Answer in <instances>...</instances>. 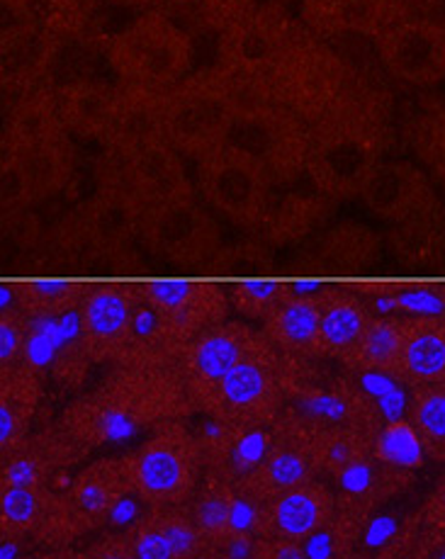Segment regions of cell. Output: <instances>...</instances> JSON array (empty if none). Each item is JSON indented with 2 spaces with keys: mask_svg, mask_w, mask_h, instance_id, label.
I'll return each instance as SVG.
<instances>
[{
  "mask_svg": "<svg viewBox=\"0 0 445 559\" xmlns=\"http://www.w3.org/2000/svg\"><path fill=\"white\" fill-rule=\"evenodd\" d=\"M198 414L176 365H115L101 386L63 408L59 426L91 453Z\"/></svg>",
  "mask_w": 445,
  "mask_h": 559,
  "instance_id": "1",
  "label": "cell"
},
{
  "mask_svg": "<svg viewBox=\"0 0 445 559\" xmlns=\"http://www.w3.org/2000/svg\"><path fill=\"white\" fill-rule=\"evenodd\" d=\"M393 146V105L365 88L309 127L307 178L329 200L361 198L373 170Z\"/></svg>",
  "mask_w": 445,
  "mask_h": 559,
  "instance_id": "2",
  "label": "cell"
},
{
  "mask_svg": "<svg viewBox=\"0 0 445 559\" xmlns=\"http://www.w3.org/2000/svg\"><path fill=\"white\" fill-rule=\"evenodd\" d=\"M365 83L327 39L302 29L270 73L264 98L276 100L309 127L339 110Z\"/></svg>",
  "mask_w": 445,
  "mask_h": 559,
  "instance_id": "3",
  "label": "cell"
},
{
  "mask_svg": "<svg viewBox=\"0 0 445 559\" xmlns=\"http://www.w3.org/2000/svg\"><path fill=\"white\" fill-rule=\"evenodd\" d=\"M248 95L220 67L192 71L164 93L166 142L186 158L200 160L230 142L236 115Z\"/></svg>",
  "mask_w": 445,
  "mask_h": 559,
  "instance_id": "4",
  "label": "cell"
},
{
  "mask_svg": "<svg viewBox=\"0 0 445 559\" xmlns=\"http://www.w3.org/2000/svg\"><path fill=\"white\" fill-rule=\"evenodd\" d=\"M195 47L186 29L166 13L149 10L107 47V63L119 85L151 93H168L192 73Z\"/></svg>",
  "mask_w": 445,
  "mask_h": 559,
  "instance_id": "5",
  "label": "cell"
},
{
  "mask_svg": "<svg viewBox=\"0 0 445 559\" xmlns=\"http://www.w3.org/2000/svg\"><path fill=\"white\" fill-rule=\"evenodd\" d=\"M122 460L132 493L149 509L188 503L208 472L202 448L188 418L156 428L137 450L122 455Z\"/></svg>",
  "mask_w": 445,
  "mask_h": 559,
  "instance_id": "6",
  "label": "cell"
},
{
  "mask_svg": "<svg viewBox=\"0 0 445 559\" xmlns=\"http://www.w3.org/2000/svg\"><path fill=\"white\" fill-rule=\"evenodd\" d=\"M292 365L295 358L264 338L204 396L198 412L230 426H273L290 404Z\"/></svg>",
  "mask_w": 445,
  "mask_h": 559,
  "instance_id": "7",
  "label": "cell"
},
{
  "mask_svg": "<svg viewBox=\"0 0 445 559\" xmlns=\"http://www.w3.org/2000/svg\"><path fill=\"white\" fill-rule=\"evenodd\" d=\"M144 204L127 190L97 182V190L83 200L59 229L63 253L73 261L115 263L132 253L141 239Z\"/></svg>",
  "mask_w": 445,
  "mask_h": 559,
  "instance_id": "8",
  "label": "cell"
},
{
  "mask_svg": "<svg viewBox=\"0 0 445 559\" xmlns=\"http://www.w3.org/2000/svg\"><path fill=\"white\" fill-rule=\"evenodd\" d=\"M266 170L273 186H292L307 176L309 124L270 98H246L230 142Z\"/></svg>",
  "mask_w": 445,
  "mask_h": 559,
  "instance_id": "9",
  "label": "cell"
},
{
  "mask_svg": "<svg viewBox=\"0 0 445 559\" xmlns=\"http://www.w3.org/2000/svg\"><path fill=\"white\" fill-rule=\"evenodd\" d=\"M202 202L246 229H260L273 204V180L242 148L224 144L198 160Z\"/></svg>",
  "mask_w": 445,
  "mask_h": 559,
  "instance_id": "10",
  "label": "cell"
},
{
  "mask_svg": "<svg viewBox=\"0 0 445 559\" xmlns=\"http://www.w3.org/2000/svg\"><path fill=\"white\" fill-rule=\"evenodd\" d=\"M305 29L302 20L276 13L216 32V67L242 85L248 98H264L270 73Z\"/></svg>",
  "mask_w": 445,
  "mask_h": 559,
  "instance_id": "11",
  "label": "cell"
},
{
  "mask_svg": "<svg viewBox=\"0 0 445 559\" xmlns=\"http://www.w3.org/2000/svg\"><path fill=\"white\" fill-rule=\"evenodd\" d=\"M139 241L151 255L180 267L210 265L222 253L220 222L195 195L147 207Z\"/></svg>",
  "mask_w": 445,
  "mask_h": 559,
  "instance_id": "12",
  "label": "cell"
},
{
  "mask_svg": "<svg viewBox=\"0 0 445 559\" xmlns=\"http://www.w3.org/2000/svg\"><path fill=\"white\" fill-rule=\"evenodd\" d=\"M75 176L71 136L27 152H3L0 158V204L3 214L30 210L61 195Z\"/></svg>",
  "mask_w": 445,
  "mask_h": 559,
  "instance_id": "13",
  "label": "cell"
},
{
  "mask_svg": "<svg viewBox=\"0 0 445 559\" xmlns=\"http://www.w3.org/2000/svg\"><path fill=\"white\" fill-rule=\"evenodd\" d=\"M273 445L254 475H248L238 487L251 491L256 499L270 501L302 484L321 477L317 453H314L312 424L288 406L273 424Z\"/></svg>",
  "mask_w": 445,
  "mask_h": 559,
  "instance_id": "14",
  "label": "cell"
},
{
  "mask_svg": "<svg viewBox=\"0 0 445 559\" xmlns=\"http://www.w3.org/2000/svg\"><path fill=\"white\" fill-rule=\"evenodd\" d=\"M97 182L117 186L134 195L144 207L195 195L188 178L186 156L168 142L141 148L134 154H107Z\"/></svg>",
  "mask_w": 445,
  "mask_h": 559,
  "instance_id": "15",
  "label": "cell"
},
{
  "mask_svg": "<svg viewBox=\"0 0 445 559\" xmlns=\"http://www.w3.org/2000/svg\"><path fill=\"white\" fill-rule=\"evenodd\" d=\"M379 63L389 76L409 85H438L445 81V23L409 15L389 25L375 39Z\"/></svg>",
  "mask_w": 445,
  "mask_h": 559,
  "instance_id": "16",
  "label": "cell"
},
{
  "mask_svg": "<svg viewBox=\"0 0 445 559\" xmlns=\"http://www.w3.org/2000/svg\"><path fill=\"white\" fill-rule=\"evenodd\" d=\"M141 302L156 309L183 346L230 314V295L226 289L208 280H147L137 283Z\"/></svg>",
  "mask_w": 445,
  "mask_h": 559,
  "instance_id": "17",
  "label": "cell"
},
{
  "mask_svg": "<svg viewBox=\"0 0 445 559\" xmlns=\"http://www.w3.org/2000/svg\"><path fill=\"white\" fill-rule=\"evenodd\" d=\"M264 338V331L242 324V321H222L195 336L176 360V368L188 384L195 406Z\"/></svg>",
  "mask_w": 445,
  "mask_h": 559,
  "instance_id": "18",
  "label": "cell"
},
{
  "mask_svg": "<svg viewBox=\"0 0 445 559\" xmlns=\"http://www.w3.org/2000/svg\"><path fill=\"white\" fill-rule=\"evenodd\" d=\"M0 533L45 550H63L79 540L63 491L54 487H0Z\"/></svg>",
  "mask_w": 445,
  "mask_h": 559,
  "instance_id": "19",
  "label": "cell"
},
{
  "mask_svg": "<svg viewBox=\"0 0 445 559\" xmlns=\"http://www.w3.org/2000/svg\"><path fill=\"white\" fill-rule=\"evenodd\" d=\"M137 307V283L89 285L79 305V341L85 356L93 362H117Z\"/></svg>",
  "mask_w": 445,
  "mask_h": 559,
  "instance_id": "20",
  "label": "cell"
},
{
  "mask_svg": "<svg viewBox=\"0 0 445 559\" xmlns=\"http://www.w3.org/2000/svg\"><path fill=\"white\" fill-rule=\"evenodd\" d=\"M67 39L47 29L3 23L0 32V83L5 98H15L37 88L54 85L59 53Z\"/></svg>",
  "mask_w": 445,
  "mask_h": 559,
  "instance_id": "21",
  "label": "cell"
},
{
  "mask_svg": "<svg viewBox=\"0 0 445 559\" xmlns=\"http://www.w3.org/2000/svg\"><path fill=\"white\" fill-rule=\"evenodd\" d=\"M361 200L377 219L409 224L436 212V192L429 176L409 160H383L365 182Z\"/></svg>",
  "mask_w": 445,
  "mask_h": 559,
  "instance_id": "22",
  "label": "cell"
},
{
  "mask_svg": "<svg viewBox=\"0 0 445 559\" xmlns=\"http://www.w3.org/2000/svg\"><path fill=\"white\" fill-rule=\"evenodd\" d=\"M202 416V426H192L190 418L188 424L202 448L208 469L230 479L232 484L254 475L260 462L266 460L270 445H273V426H230L210 414Z\"/></svg>",
  "mask_w": 445,
  "mask_h": 559,
  "instance_id": "23",
  "label": "cell"
},
{
  "mask_svg": "<svg viewBox=\"0 0 445 559\" xmlns=\"http://www.w3.org/2000/svg\"><path fill=\"white\" fill-rule=\"evenodd\" d=\"M129 493L132 487H129L122 455L101 457L85 465L63 491L79 537L107 528L110 513Z\"/></svg>",
  "mask_w": 445,
  "mask_h": 559,
  "instance_id": "24",
  "label": "cell"
},
{
  "mask_svg": "<svg viewBox=\"0 0 445 559\" xmlns=\"http://www.w3.org/2000/svg\"><path fill=\"white\" fill-rule=\"evenodd\" d=\"M89 457V450L57 424L45 431L30 433L15 453L0 457V487H51L59 472Z\"/></svg>",
  "mask_w": 445,
  "mask_h": 559,
  "instance_id": "25",
  "label": "cell"
},
{
  "mask_svg": "<svg viewBox=\"0 0 445 559\" xmlns=\"http://www.w3.org/2000/svg\"><path fill=\"white\" fill-rule=\"evenodd\" d=\"M401 17H409V13L393 0H300L302 25L321 39H377Z\"/></svg>",
  "mask_w": 445,
  "mask_h": 559,
  "instance_id": "26",
  "label": "cell"
},
{
  "mask_svg": "<svg viewBox=\"0 0 445 559\" xmlns=\"http://www.w3.org/2000/svg\"><path fill=\"white\" fill-rule=\"evenodd\" d=\"M339 513L336 493L321 479L302 484L264 503V533L260 537L305 543Z\"/></svg>",
  "mask_w": 445,
  "mask_h": 559,
  "instance_id": "27",
  "label": "cell"
},
{
  "mask_svg": "<svg viewBox=\"0 0 445 559\" xmlns=\"http://www.w3.org/2000/svg\"><path fill=\"white\" fill-rule=\"evenodd\" d=\"M333 493L339 511L373 519L379 507L405 493L414 484V472L389 467L373 455L355 460L353 465L333 475Z\"/></svg>",
  "mask_w": 445,
  "mask_h": 559,
  "instance_id": "28",
  "label": "cell"
},
{
  "mask_svg": "<svg viewBox=\"0 0 445 559\" xmlns=\"http://www.w3.org/2000/svg\"><path fill=\"white\" fill-rule=\"evenodd\" d=\"M260 331L282 353L295 360H324L321 353V314H319V289H300L282 299L270 311Z\"/></svg>",
  "mask_w": 445,
  "mask_h": 559,
  "instance_id": "29",
  "label": "cell"
},
{
  "mask_svg": "<svg viewBox=\"0 0 445 559\" xmlns=\"http://www.w3.org/2000/svg\"><path fill=\"white\" fill-rule=\"evenodd\" d=\"M57 103V85L8 98L3 120V152H27L69 139Z\"/></svg>",
  "mask_w": 445,
  "mask_h": 559,
  "instance_id": "30",
  "label": "cell"
},
{
  "mask_svg": "<svg viewBox=\"0 0 445 559\" xmlns=\"http://www.w3.org/2000/svg\"><path fill=\"white\" fill-rule=\"evenodd\" d=\"M389 374L409 390L445 384V317H407Z\"/></svg>",
  "mask_w": 445,
  "mask_h": 559,
  "instance_id": "31",
  "label": "cell"
},
{
  "mask_svg": "<svg viewBox=\"0 0 445 559\" xmlns=\"http://www.w3.org/2000/svg\"><path fill=\"white\" fill-rule=\"evenodd\" d=\"M166 142L164 93L119 85V98L110 134L105 139L107 154H134L141 148Z\"/></svg>",
  "mask_w": 445,
  "mask_h": 559,
  "instance_id": "32",
  "label": "cell"
},
{
  "mask_svg": "<svg viewBox=\"0 0 445 559\" xmlns=\"http://www.w3.org/2000/svg\"><path fill=\"white\" fill-rule=\"evenodd\" d=\"M119 85H107L93 79H73L57 85V103L61 120L71 136H83L105 144L115 120Z\"/></svg>",
  "mask_w": 445,
  "mask_h": 559,
  "instance_id": "33",
  "label": "cell"
},
{
  "mask_svg": "<svg viewBox=\"0 0 445 559\" xmlns=\"http://www.w3.org/2000/svg\"><path fill=\"white\" fill-rule=\"evenodd\" d=\"M319 314L324 360L339 362L351 356L375 319V311L365 302V297L349 287H321Z\"/></svg>",
  "mask_w": 445,
  "mask_h": 559,
  "instance_id": "34",
  "label": "cell"
},
{
  "mask_svg": "<svg viewBox=\"0 0 445 559\" xmlns=\"http://www.w3.org/2000/svg\"><path fill=\"white\" fill-rule=\"evenodd\" d=\"M42 396V372L30 362L0 370V457L25 443Z\"/></svg>",
  "mask_w": 445,
  "mask_h": 559,
  "instance_id": "35",
  "label": "cell"
},
{
  "mask_svg": "<svg viewBox=\"0 0 445 559\" xmlns=\"http://www.w3.org/2000/svg\"><path fill=\"white\" fill-rule=\"evenodd\" d=\"M89 285L69 280H27L3 285V307H17L32 321L63 319L79 311ZM0 307V309H3Z\"/></svg>",
  "mask_w": 445,
  "mask_h": 559,
  "instance_id": "36",
  "label": "cell"
},
{
  "mask_svg": "<svg viewBox=\"0 0 445 559\" xmlns=\"http://www.w3.org/2000/svg\"><path fill=\"white\" fill-rule=\"evenodd\" d=\"M93 8L83 0H3V23L39 27L69 41L89 29Z\"/></svg>",
  "mask_w": 445,
  "mask_h": 559,
  "instance_id": "37",
  "label": "cell"
},
{
  "mask_svg": "<svg viewBox=\"0 0 445 559\" xmlns=\"http://www.w3.org/2000/svg\"><path fill=\"white\" fill-rule=\"evenodd\" d=\"M312 424V421H309ZM314 453L321 477H333L355 460L371 455L375 431L353 424H312Z\"/></svg>",
  "mask_w": 445,
  "mask_h": 559,
  "instance_id": "38",
  "label": "cell"
},
{
  "mask_svg": "<svg viewBox=\"0 0 445 559\" xmlns=\"http://www.w3.org/2000/svg\"><path fill=\"white\" fill-rule=\"evenodd\" d=\"M407 317L399 314H375L371 326L349 358L343 360L351 372H393L397 353L405 336Z\"/></svg>",
  "mask_w": 445,
  "mask_h": 559,
  "instance_id": "39",
  "label": "cell"
},
{
  "mask_svg": "<svg viewBox=\"0 0 445 559\" xmlns=\"http://www.w3.org/2000/svg\"><path fill=\"white\" fill-rule=\"evenodd\" d=\"M232 493L234 484L224 479L216 472L208 469L200 481L198 491L192 493L188 501L190 513L202 535L208 537L212 547L220 545L222 537L226 535V521H230V507H232Z\"/></svg>",
  "mask_w": 445,
  "mask_h": 559,
  "instance_id": "40",
  "label": "cell"
},
{
  "mask_svg": "<svg viewBox=\"0 0 445 559\" xmlns=\"http://www.w3.org/2000/svg\"><path fill=\"white\" fill-rule=\"evenodd\" d=\"M407 418L431 460L445 462V384L411 390Z\"/></svg>",
  "mask_w": 445,
  "mask_h": 559,
  "instance_id": "41",
  "label": "cell"
},
{
  "mask_svg": "<svg viewBox=\"0 0 445 559\" xmlns=\"http://www.w3.org/2000/svg\"><path fill=\"white\" fill-rule=\"evenodd\" d=\"M377 249V236L371 229L361 224H343L321 241L317 258L331 271H355V267L371 265Z\"/></svg>",
  "mask_w": 445,
  "mask_h": 559,
  "instance_id": "42",
  "label": "cell"
},
{
  "mask_svg": "<svg viewBox=\"0 0 445 559\" xmlns=\"http://www.w3.org/2000/svg\"><path fill=\"white\" fill-rule=\"evenodd\" d=\"M371 455L405 472H417L429 457L409 418H393L379 426L373 436Z\"/></svg>",
  "mask_w": 445,
  "mask_h": 559,
  "instance_id": "43",
  "label": "cell"
},
{
  "mask_svg": "<svg viewBox=\"0 0 445 559\" xmlns=\"http://www.w3.org/2000/svg\"><path fill=\"white\" fill-rule=\"evenodd\" d=\"M371 521V519H367ZM365 519L339 511L333 519L309 535L305 543V552L309 559H349L361 550V535L365 528Z\"/></svg>",
  "mask_w": 445,
  "mask_h": 559,
  "instance_id": "44",
  "label": "cell"
},
{
  "mask_svg": "<svg viewBox=\"0 0 445 559\" xmlns=\"http://www.w3.org/2000/svg\"><path fill=\"white\" fill-rule=\"evenodd\" d=\"M292 289H295V285L282 283V280H238V283H232L226 287V295H230V305L238 314L264 324L270 311H273Z\"/></svg>",
  "mask_w": 445,
  "mask_h": 559,
  "instance_id": "45",
  "label": "cell"
},
{
  "mask_svg": "<svg viewBox=\"0 0 445 559\" xmlns=\"http://www.w3.org/2000/svg\"><path fill=\"white\" fill-rule=\"evenodd\" d=\"M292 0H200L202 20L210 29L222 32L246 20L290 13Z\"/></svg>",
  "mask_w": 445,
  "mask_h": 559,
  "instance_id": "46",
  "label": "cell"
},
{
  "mask_svg": "<svg viewBox=\"0 0 445 559\" xmlns=\"http://www.w3.org/2000/svg\"><path fill=\"white\" fill-rule=\"evenodd\" d=\"M156 513V521L161 525V531L168 537V543L173 550H176L178 559H198L210 550L208 537L202 535V531L195 523L190 507L183 503V507H171V509H151Z\"/></svg>",
  "mask_w": 445,
  "mask_h": 559,
  "instance_id": "47",
  "label": "cell"
},
{
  "mask_svg": "<svg viewBox=\"0 0 445 559\" xmlns=\"http://www.w3.org/2000/svg\"><path fill=\"white\" fill-rule=\"evenodd\" d=\"M32 331H35V321L17 307L0 309V370L25 362Z\"/></svg>",
  "mask_w": 445,
  "mask_h": 559,
  "instance_id": "48",
  "label": "cell"
},
{
  "mask_svg": "<svg viewBox=\"0 0 445 559\" xmlns=\"http://www.w3.org/2000/svg\"><path fill=\"white\" fill-rule=\"evenodd\" d=\"M431 552L433 547L429 545L426 535H423V521L419 513L401 523L399 533L385 547H379V550H373V552L358 550L349 559H429Z\"/></svg>",
  "mask_w": 445,
  "mask_h": 559,
  "instance_id": "49",
  "label": "cell"
},
{
  "mask_svg": "<svg viewBox=\"0 0 445 559\" xmlns=\"http://www.w3.org/2000/svg\"><path fill=\"white\" fill-rule=\"evenodd\" d=\"M125 535L137 559H178L168 537L161 531L156 513L151 509L141 515L132 528H127Z\"/></svg>",
  "mask_w": 445,
  "mask_h": 559,
  "instance_id": "50",
  "label": "cell"
},
{
  "mask_svg": "<svg viewBox=\"0 0 445 559\" xmlns=\"http://www.w3.org/2000/svg\"><path fill=\"white\" fill-rule=\"evenodd\" d=\"M258 535L264 533V501L256 499L251 491L234 484L230 521H226V535Z\"/></svg>",
  "mask_w": 445,
  "mask_h": 559,
  "instance_id": "51",
  "label": "cell"
},
{
  "mask_svg": "<svg viewBox=\"0 0 445 559\" xmlns=\"http://www.w3.org/2000/svg\"><path fill=\"white\" fill-rule=\"evenodd\" d=\"M417 139H419V152L423 154V158L445 176V107L436 115L429 117Z\"/></svg>",
  "mask_w": 445,
  "mask_h": 559,
  "instance_id": "52",
  "label": "cell"
},
{
  "mask_svg": "<svg viewBox=\"0 0 445 559\" xmlns=\"http://www.w3.org/2000/svg\"><path fill=\"white\" fill-rule=\"evenodd\" d=\"M85 559H137L125 533L107 531L101 540L85 547Z\"/></svg>",
  "mask_w": 445,
  "mask_h": 559,
  "instance_id": "53",
  "label": "cell"
},
{
  "mask_svg": "<svg viewBox=\"0 0 445 559\" xmlns=\"http://www.w3.org/2000/svg\"><path fill=\"white\" fill-rule=\"evenodd\" d=\"M256 559H309L305 545L297 540H276V537H260Z\"/></svg>",
  "mask_w": 445,
  "mask_h": 559,
  "instance_id": "54",
  "label": "cell"
},
{
  "mask_svg": "<svg viewBox=\"0 0 445 559\" xmlns=\"http://www.w3.org/2000/svg\"><path fill=\"white\" fill-rule=\"evenodd\" d=\"M421 519L423 521H443L445 519V477L438 481V487L431 491L426 503H423Z\"/></svg>",
  "mask_w": 445,
  "mask_h": 559,
  "instance_id": "55",
  "label": "cell"
},
{
  "mask_svg": "<svg viewBox=\"0 0 445 559\" xmlns=\"http://www.w3.org/2000/svg\"><path fill=\"white\" fill-rule=\"evenodd\" d=\"M105 3L117 5V8H149L154 5L156 0H105Z\"/></svg>",
  "mask_w": 445,
  "mask_h": 559,
  "instance_id": "56",
  "label": "cell"
},
{
  "mask_svg": "<svg viewBox=\"0 0 445 559\" xmlns=\"http://www.w3.org/2000/svg\"><path fill=\"white\" fill-rule=\"evenodd\" d=\"M54 559H85L83 550H71V547H63V550H51Z\"/></svg>",
  "mask_w": 445,
  "mask_h": 559,
  "instance_id": "57",
  "label": "cell"
},
{
  "mask_svg": "<svg viewBox=\"0 0 445 559\" xmlns=\"http://www.w3.org/2000/svg\"><path fill=\"white\" fill-rule=\"evenodd\" d=\"M23 559H54L51 550H42V552H27Z\"/></svg>",
  "mask_w": 445,
  "mask_h": 559,
  "instance_id": "58",
  "label": "cell"
},
{
  "mask_svg": "<svg viewBox=\"0 0 445 559\" xmlns=\"http://www.w3.org/2000/svg\"><path fill=\"white\" fill-rule=\"evenodd\" d=\"M198 559H226V557L220 550H216V547H210V550L204 552V555H200Z\"/></svg>",
  "mask_w": 445,
  "mask_h": 559,
  "instance_id": "59",
  "label": "cell"
},
{
  "mask_svg": "<svg viewBox=\"0 0 445 559\" xmlns=\"http://www.w3.org/2000/svg\"><path fill=\"white\" fill-rule=\"evenodd\" d=\"M83 3H89V5H95V3H97V0H83Z\"/></svg>",
  "mask_w": 445,
  "mask_h": 559,
  "instance_id": "60",
  "label": "cell"
},
{
  "mask_svg": "<svg viewBox=\"0 0 445 559\" xmlns=\"http://www.w3.org/2000/svg\"><path fill=\"white\" fill-rule=\"evenodd\" d=\"M441 293H443V299H445V285H441Z\"/></svg>",
  "mask_w": 445,
  "mask_h": 559,
  "instance_id": "61",
  "label": "cell"
},
{
  "mask_svg": "<svg viewBox=\"0 0 445 559\" xmlns=\"http://www.w3.org/2000/svg\"><path fill=\"white\" fill-rule=\"evenodd\" d=\"M443 23H445V20H443Z\"/></svg>",
  "mask_w": 445,
  "mask_h": 559,
  "instance_id": "62",
  "label": "cell"
}]
</instances>
